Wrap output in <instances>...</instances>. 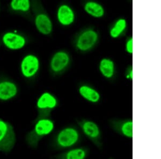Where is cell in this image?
I'll return each instance as SVG.
<instances>
[{"label": "cell", "instance_id": "1", "mask_svg": "<svg viewBox=\"0 0 161 159\" xmlns=\"http://www.w3.org/2000/svg\"><path fill=\"white\" fill-rule=\"evenodd\" d=\"M83 137L77 125H67L53 134L50 140V147L54 151H64L79 146Z\"/></svg>", "mask_w": 161, "mask_h": 159}, {"label": "cell", "instance_id": "2", "mask_svg": "<svg viewBox=\"0 0 161 159\" xmlns=\"http://www.w3.org/2000/svg\"><path fill=\"white\" fill-rule=\"evenodd\" d=\"M55 129V122L49 117H36L33 127L26 135V143L31 148H37L44 138L52 134Z\"/></svg>", "mask_w": 161, "mask_h": 159}, {"label": "cell", "instance_id": "3", "mask_svg": "<svg viewBox=\"0 0 161 159\" xmlns=\"http://www.w3.org/2000/svg\"><path fill=\"white\" fill-rule=\"evenodd\" d=\"M80 130L84 135L99 150L103 147V132L97 123L88 119H82L76 121Z\"/></svg>", "mask_w": 161, "mask_h": 159}, {"label": "cell", "instance_id": "4", "mask_svg": "<svg viewBox=\"0 0 161 159\" xmlns=\"http://www.w3.org/2000/svg\"><path fill=\"white\" fill-rule=\"evenodd\" d=\"M31 10L33 13L35 26L37 30L42 34L50 35L53 31V24L41 2L31 1Z\"/></svg>", "mask_w": 161, "mask_h": 159}, {"label": "cell", "instance_id": "5", "mask_svg": "<svg viewBox=\"0 0 161 159\" xmlns=\"http://www.w3.org/2000/svg\"><path fill=\"white\" fill-rule=\"evenodd\" d=\"M16 135L10 123L0 119V152L8 154L14 148Z\"/></svg>", "mask_w": 161, "mask_h": 159}, {"label": "cell", "instance_id": "6", "mask_svg": "<svg viewBox=\"0 0 161 159\" xmlns=\"http://www.w3.org/2000/svg\"><path fill=\"white\" fill-rule=\"evenodd\" d=\"M59 104L57 98L49 92H45L40 95L36 103L38 111L37 117H49L52 112L57 108Z\"/></svg>", "mask_w": 161, "mask_h": 159}, {"label": "cell", "instance_id": "7", "mask_svg": "<svg viewBox=\"0 0 161 159\" xmlns=\"http://www.w3.org/2000/svg\"><path fill=\"white\" fill-rule=\"evenodd\" d=\"M20 72L25 78L30 79L36 76L40 68V61L36 55H25L20 63Z\"/></svg>", "mask_w": 161, "mask_h": 159}, {"label": "cell", "instance_id": "8", "mask_svg": "<svg viewBox=\"0 0 161 159\" xmlns=\"http://www.w3.org/2000/svg\"><path fill=\"white\" fill-rule=\"evenodd\" d=\"M109 126L116 134L127 139L133 138V121L132 119H110Z\"/></svg>", "mask_w": 161, "mask_h": 159}, {"label": "cell", "instance_id": "9", "mask_svg": "<svg viewBox=\"0 0 161 159\" xmlns=\"http://www.w3.org/2000/svg\"><path fill=\"white\" fill-rule=\"evenodd\" d=\"M98 40V34L95 30L86 29L79 35L76 42V46L80 51H88L95 45Z\"/></svg>", "mask_w": 161, "mask_h": 159}, {"label": "cell", "instance_id": "10", "mask_svg": "<svg viewBox=\"0 0 161 159\" xmlns=\"http://www.w3.org/2000/svg\"><path fill=\"white\" fill-rule=\"evenodd\" d=\"M2 43L9 50H17L25 46L26 39L24 35L14 32H7L2 37Z\"/></svg>", "mask_w": 161, "mask_h": 159}, {"label": "cell", "instance_id": "11", "mask_svg": "<svg viewBox=\"0 0 161 159\" xmlns=\"http://www.w3.org/2000/svg\"><path fill=\"white\" fill-rule=\"evenodd\" d=\"M90 149L86 146H77L53 156L52 159H86Z\"/></svg>", "mask_w": 161, "mask_h": 159}, {"label": "cell", "instance_id": "12", "mask_svg": "<svg viewBox=\"0 0 161 159\" xmlns=\"http://www.w3.org/2000/svg\"><path fill=\"white\" fill-rule=\"evenodd\" d=\"M70 62L69 55L64 51H57L52 57L50 69L54 73L62 72L66 69Z\"/></svg>", "mask_w": 161, "mask_h": 159}, {"label": "cell", "instance_id": "13", "mask_svg": "<svg viewBox=\"0 0 161 159\" xmlns=\"http://www.w3.org/2000/svg\"><path fill=\"white\" fill-rule=\"evenodd\" d=\"M19 92L15 82L8 79L0 81V101H7L16 97Z\"/></svg>", "mask_w": 161, "mask_h": 159}, {"label": "cell", "instance_id": "14", "mask_svg": "<svg viewBox=\"0 0 161 159\" xmlns=\"http://www.w3.org/2000/svg\"><path fill=\"white\" fill-rule=\"evenodd\" d=\"M57 19L59 23L63 26H69L75 20V13L71 7L67 4H62L57 11Z\"/></svg>", "mask_w": 161, "mask_h": 159}, {"label": "cell", "instance_id": "15", "mask_svg": "<svg viewBox=\"0 0 161 159\" xmlns=\"http://www.w3.org/2000/svg\"><path fill=\"white\" fill-rule=\"evenodd\" d=\"M79 92L83 98L92 103H97L101 100L100 94L90 86L82 85L79 88Z\"/></svg>", "mask_w": 161, "mask_h": 159}, {"label": "cell", "instance_id": "16", "mask_svg": "<svg viewBox=\"0 0 161 159\" xmlns=\"http://www.w3.org/2000/svg\"><path fill=\"white\" fill-rule=\"evenodd\" d=\"M9 6L15 13L28 15L31 12V1L29 0H13L10 2Z\"/></svg>", "mask_w": 161, "mask_h": 159}, {"label": "cell", "instance_id": "17", "mask_svg": "<svg viewBox=\"0 0 161 159\" xmlns=\"http://www.w3.org/2000/svg\"><path fill=\"white\" fill-rule=\"evenodd\" d=\"M85 11L93 17L99 19L102 17L105 13L104 8L102 5L94 1H89L84 6Z\"/></svg>", "mask_w": 161, "mask_h": 159}, {"label": "cell", "instance_id": "18", "mask_svg": "<svg viewBox=\"0 0 161 159\" xmlns=\"http://www.w3.org/2000/svg\"><path fill=\"white\" fill-rule=\"evenodd\" d=\"M99 71L104 77L111 78L114 74V61L110 59H103L99 63Z\"/></svg>", "mask_w": 161, "mask_h": 159}, {"label": "cell", "instance_id": "19", "mask_svg": "<svg viewBox=\"0 0 161 159\" xmlns=\"http://www.w3.org/2000/svg\"><path fill=\"white\" fill-rule=\"evenodd\" d=\"M126 26V20L124 19H119L115 22L114 26L110 29V36L112 38H117L124 32Z\"/></svg>", "mask_w": 161, "mask_h": 159}, {"label": "cell", "instance_id": "20", "mask_svg": "<svg viewBox=\"0 0 161 159\" xmlns=\"http://www.w3.org/2000/svg\"><path fill=\"white\" fill-rule=\"evenodd\" d=\"M133 38L129 39L126 44V50L127 53L132 54L133 52Z\"/></svg>", "mask_w": 161, "mask_h": 159}, {"label": "cell", "instance_id": "21", "mask_svg": "<svg viewBox=\"0 0 161 159\" xmlns=\"http://www.w3.org/2000/svg\"><path fill=\"white\" fill-rule=\"evenodd\" d=\"M126 77L127 79H130V80L133 79V69H132V68L130 69V70H128V72H127L126 76Z\"/></svg>", "mask_w": 161, "mask_h": 159}, {"label": "cell", "instance_id": "22", "mask_svg": "<svg viewBox=\"0 0 161 159\" xmlns=\"http://www.w3.org/2000/svg\"><path fill=\"white\" fill-rule=\"evenodd\" d=\"M108 159H114L113 157H110V158H108Z\"/></svg>", "mask_w": 161, "mask_h": 159}]
</instances>
